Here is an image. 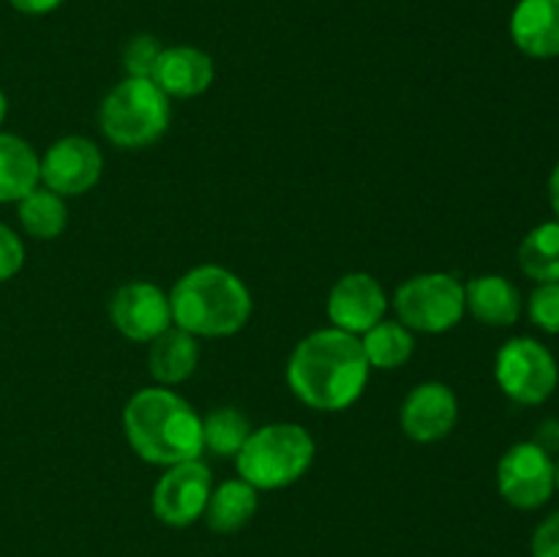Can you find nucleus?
<instances>
[{
	"mask_svg": "<svg viewBox=\"0 0 559 557\" xmlns=\"http://www.w3.org/2000/svg\"><path fill=\"white\" fill-rule=\"evenodd\" d=\"M369 358L358 336L338 328H322L295 344L287 360V382L311 410L338 413L364 396Z\"/></svg>",
	"mask_w": 559,
	"mask_h": 557,
	"instance_id": "f257e3e1",
	"label": "nucleus"
},
{
	"mask_svg": "<svg viewBox=\"0 0 559 557\" xmlns=\"http://www.w3.org/2000/svg\"><path fill=\"white\" fill-rule=\"evenodd\" d=\"M123 429L136 457L162 467L200 459L205 451L202 418L169 388L136 391L123 410Z\"/></svg>",
	"mask_w": 559,
	"mask_h": 557,
	"instance_id": "f03ea898",
	"label": "nucleus"
},
{
	"mask_svg": "<svg viewBox=\"0 0 559 557\" xmlns=\"http://www.w3.org/2000/svg\"><path fill=\"white\" fill-rule=\"evenodd\" d=\"M173 325L191 336H233L249 322L251 293L243 278L222 265H200L175 282L169 293Z\"/></svg>",
	"mask_w": 559,
	"mask_h": 557,
	"instance_id": "7ed1b4c3",
	"label": "nucleus"
},
{
	"mask_svg": "<svg viewBox=\"0 0 559 557\" xmlns=\"http://www.w3.org/2000/svg\"><path fill=\"white\" fill-rule=\"evenodd\" d=\"M169 118V96L147 76L120 80L98 109L102 134L123 151H140L162 140Z\"/></svg>",
	"mask_w": 559,
	"mask_h": 557,
	"instance_id": "20e7f679",
	"label": "nucleus"
},
{
	"mask_svg": "<svg viewBox=\"0 0 559 557\" xmlns=\"http://www.w3.org/2000/svg\"><path fill=\"white\" fill-rule=\"evenodd\" d=\"M314 440L298 424H267L251 429L249 440L235 457V467L257 491L284 489L306 475L314 462Z\"/></svg>",
	"mask_w": 559,
	"mask_h": 557,
	"instance_id": "39448f33",
	"label": "nucleus"
},
{
	"mask_svg": "<svg viewBox=\"0 0 559 557\" xmlns=\"http://www.w3.org/2000/svg\"><path fill=\"white\" fill-rule=\"evenodd\" d=\"M402 325L420 333H445L462 322L464 287L451 273H420L407 278L393 295Z\"/></svg>",
	"mask_w": 559,
	"mask_h": 557,
	"instance_id": "423d86ee",
	"label": "nucleus"
},
{
	"mask_svg": "<svg viewBox=\"0 0 559 557\" xmlns=\"http://www.w3.org/2000/svg\"><path fill=\"white\" fill-rule=\"evenodd\" d=\"M495 375L502 393L516 404H544L559 382L555 355L530 336L502 344L495 360Z\"/></svg>",
	"mask_w": 559,
	"mask_h": 557,
	"instance_id": "0eeeda50",
	"label": "nucleus"
},
{
	"mask_svg": "<svg viewBox=\"0 0 559 557\" xmlns=\"http://www.w3.org/2000/svg\"><path fill=\"white\" fill-rule=\"evenodd\" d=\"M497 489L508 506L535 511L546 506L555 484V459L535 442H516L502 453L497 464Z\"/></svg>",
	"mask_w": 559,
	"mask_h": 557,
	"instance_id": "6e6552de",
	"label": "nucleus"
},
{
	"mask_svg": "<svg viewBox=\"0 0 559 557\" xmlns=\"http://www.w3.org/2000/svg\"><path fill=\"white\" fill-rule=\"evenodd\" d=\"M211 491V467L202 459L173 464L153 489V511L169 528H189L205 517Z\"/></svg>",
	"mask_w": 559,
	"mask_h": 557,
	"instance_id": "1a4fd4ad",
	"label": "nucleus"
},
{
	"mask_svg": "<svg viewBox=\"0 0 559 557\" xmlns=\"http://www.w3.org/2000/svg\"><path fill=\"white\" fill-rule=\"evenodd\" d=\"M104 169L102 151L87 137H63L41 158V180L60 197H80L98 183Z\"/></svg>",
	"mask_w": 559,
	"mask_h": 557,
	"instance_id": "9d476101",
	"label": "nucleus"
},
{
	"mask_svg": "<svg viewBox=\"0 0 559 557\" xmlns=\"http://www.w3.org/2000/svg\"><path fill=\"white\" fill-rule=\"evenodd\" d=\"M115 328L131 342H153L173 325L169 295L153 282H129L109 300Z\"/></svg>",
	"mask_w": 559,
	"mask_h": 557,
	"instance_id": "9b49d317",
	"label": "nucleus"
},
{
	"mask_svg": "<svg viewBox=\"0 0 559 557\" xmlns=\"http://www.w3.org/2000/svg\"><path fill=\"white\" fill-rule=\"evenodd\" d=\"M388 295L371 273H347L333 284L328 295V317L333 328L353 336L366 333L377 322L385 320Z\"/></svg>",
	"mask_w": 559,
	"mask_h": 557,
	"instance_id": "f8f14e48",
	"label": "nucleus"
},
{
	"mask_svg": "<svg viewBox=\"0 0 559 557\" xmlns=\"http://www.w3.org/2000/svg\"><path fill=\"white\" fill-rule=\"evenodd\" d=\"M402 431L415 442H437L453 431L459 420V399L445 382H420L402 404Z\"/></svg>",
	"mask_w": 559,
	"mask_h": 557,
	"instance_id": "ddd939ff",
	"label": "nucleus"
},
{
	"mask_svg": "<svg viewBox=\"0 0 559 557\" xmlns=\"http://www.w3.org/2000/svg\"><path fill=\"white\" fill-rule=\"evenodd\" d=\"M213 58L197 47H167L162 49L151 80L169 98H191L205 93L213 85Z\"/></svg>",
	"mask_w": 559,
	"mask_h": 557,
	"instance_id": "4468645a",
	"label": "nucleus"
},
{
	"mask_svg": "<svg viewBox=\"0 0 559 557\" xmlns=\"http://www.w3.org/2000/svg\"><path fill=\"white\" fill-rule=\"evenodd\" d=\"M513 44L530 58L559 55V0H519L511 16Z\"/></svg>",
	"mask_w": 559,
	"mask_h": 557,
	"instance_id": "2eb2a0df",
	"label": "nucleus"
},
{
	"mask_svg": "<svg viewBox=\"0 0 559 557\" xmlns=\"http://www.w3.org/2000/svg\"><path fill=\"white\" fill-rule=\"evenodd\" d=\"M464 306L484 325H513L522 315V295L506 276L486 273L464 287Z\"/></svg>",
	"mask_w": 559,
	"mask_h": 557,
	"instance_id": "dca6fc26",
	"label": "nucleus"
},
{
	"mask_svg": "<svg viewBox=\"0 0 559 557\" xmlns=\"http://www.w3.org/2000/svg\"><path fill=\"white\" fill-rule=\"evenodd\" d=\"M197 364H200V344H197V336H191L183 328L169 325L162 336L151 342L147 366L162 386H178L189 380Z\"/></svg>",
	"mask_w": 559,
	"mask_h": 557,
	"instance_id": "f3484780",
	"label": "nucleus"
},
{
	"mask_svg": "<svg viewBox=\"0 0 559 557\" xmlns=\"http://www.w3.org/2000/svg\"><path fill=\"white\" fill-rule=\"evenodd\" d=\"M41 180L36 151L16 134H0V202H20Z\"/></svg>",
	"mask_w": 559,
	"mask_h": 557,
	"instance_id": "a211bd4d",
	"label": "nucleus"
},
{
	"mask_svg": "<svg viewBox=\"0 0 559 557\" xmlns=\"http://www.w3.org/2000/svg\"><path fill=\"white\" fill-rule=\"evenodd\" d=\"M257 506H260V500H257L254 486L246 484L243 478L224 481L207 497L205 522L213 533H238L240 528L251 522Z\"/></svg>",
	"mask_w": 559,
	"mask_h": 557,
	"instance_id": "6ab92c4d",
	"label": "nucleus"
},
{
	"mask_svg": "<svg viewBox=\"0 0 559 557\" xmlns=\"http://www.w3.org/2000/svg\"><path fill=\"white\" fill-rule=\"evenodd\" d=\"M369 366L374 369H399L415 349V336L407 325L396 320H380L360 339Z\"/></svg>",
	"mask_w": 559,
	"mask_h": 557,
	"instance_id": "aec40b11",
	"label": "nucleus"
},
{
	"mask_svg": "<svg viewBox=\"0 0 559 557\" xmlns=\"http://www.w3.org/2000/svg\"><path fill=\"white\" fill-rule=\"evenodd\" d=\"M519 265L538 284L559 282V222L538 224L519 246Z\"/></svg>",
	"mask_w": 559,
	"mask_h": 557,
	"instance_id": "412c9836",
	"label": "nucleus"
},
{
	"mask_svg": "<svg viewBox=\"0 0 559 557\" xmlns=\"http://www.w3.org/2000/svg\"><path fill=\"white\" fill-rule=\"evenodd\" d=\"M20 222L25 227L27 235L41 240L58 238L66 229V222H69V211H66L63 197L49 191L47 186L44 189H33L31 194L20 200Z\"/></svg>",
	"mask_w": 559,
	"mask_h": 557,
	"instance_id": "4be33fe9",
	"label": "nucleus"
},
{
	"mask_svg": "<svg viewBox=\"0 0 559 557\" xmlns=\"http://www.w3.org/2000/svg\"><path fill=\"white\" fill-rule=\"evenodd\" d=\"M251 435V424L240 410L218 407L202 418V442L222 459H235Z\"/></svg>",
	"mask_w": 559,
	"mask_h": 557,
	"instance_id": "5701e85b",
	"label": "nucleus"
},
{
	"mask_svg": "<svg viewBox=\"0 0 559 557\" xmlns=\"http://www.w3.org/2000/svg\"><path fill=\"white\" fill-rule=\"evenodd\" d=\"M530 317L546 333H559V282H546L530 295Z\"/></svg>",
	"mask_w": 559,
	"mask_h": 557,
	"instance_id": "b1692460",
	"label": "nucleus"
},
{
	"mask_svg": "<svg viewBox=\"0 0 559 557\" xmlns=\"http://www.w3.org/2000/svg\"><path fill=\"white\" fill-rule=\"evenodd\" d=\"M162 44L153 36H134L123 49V66L129 76H147L151 80L156 60L162 55Z\"/></svg>",
	"mask_w": 559,
	"mask_h": 557,
	"instance_id": "393cba45",
	"label": "nucleus"
},
{
	"mask_svg": "<svg viewBox=\"0 0 559 557\" xmlns=\"http://www.w3.org/2000/svg\"><path fill=\"white\" fill-rule=\"evenodd\" d=\"M22 262H25V246L16 238L14 229L0 224V282H9L11 276H16Z\"/></svg>",
	"mask_w": 559,
	"mask_h": 557,
	"instance_id": "a878e982",
	"label": "nucleus"
},
{
	"mask_svg": "<svg viewBox=\"0 0 559 557\" xmlns=\"http://www.w3.org/2000/svg\"><path fill=\"white\" fill-rule=\"evenodd\" d=\"M530 552H533V557H559V511L546 517L535 528Z\"/></svg>",
	"mask_w": 559,
	"mask_h": 557,
	"instance_id": "bb28decb",
	"label": "nucleus"
},
{
	"mask_svg": "<svg viewBox=\"0 0 559 557\" xmlns=\"http://www.w3.org/2000/svg\"><path fill=\"white\" fill-rule=\"evenodd\" d=\"M535 446L544 448L546 453H559V420H544L538 426V435H535Z\"/></svg>",
	"mask_w": 559,
	"mask_h": 557,
	"instance_id": "cd10ccee",
	"label": "nucleus"
},
{
	"mask_svg": "<svg viewBox=\"0 0 559 557\" xmlns=\"http://www.w3.org/2000/svg\"><path fill=\"white\" fill-rule=\"evenodd\" d=\"M9 3L14 5L16 11H22V14L41 16V14H49V11L58 9L63 0H9Z\"/></svg>",
	"mask_w": 559,
	"mask_h": 557,
	"instance_id": "c85d7f7f",
	"label": "nucleus"
},
{
	"mask_svg": "<svg viewBox=\"0 0 559 557\" xmlns=\"http://www.w3.org/2000/svg\"><path fill=\"white\" fill-rule=\"evenodd\" d=\"M549 202H551V208H555V213L559 216V164H557L555 173H551V178H549Z\"/></svg>",
	"mask_w": 559,
	"mask_h": 557,
	"instance_id": "c756f323",
	"label": "nucleus"
},
{
	"mask_svg": "<svg viewBox=\"0 0 559 557\" xmlns=\"http://www.w3.org/2000/svg\"><path fill=\"white\" fill-rule=\"evenodd\" d=\"M5 109H9V104H5V93L0 91V123H3V118H5Z\"/></svg>",
	"mask_w": 559,
	"mask_h": 557,
	"instance_id": "7c9ffc66",
	"label": "nucleus"
},
{
	"mask_svg": "<svg viewBox=\"0 0 559 557\" xmlns=\"http://www.w3.org/2000/svg\"><path fill=\"white\" fill-rule=\"evenodd\" d=\"M555 484H557V489H559V462L555 464Z\"/></svg>",
	"mask_w": 559,
	"mask_h": 557,
	"instance_id": "2f4dec72",
	"label": "nucleus"
}]
</instances>
